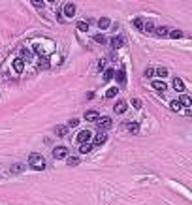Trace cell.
Here are the masks:
<instances>
[{
    "instance_id": "obj_38",
    "label": "cell",
    "mask_w": 192,
    "mask_h": 205,
    "mask_svg": "<svg viewBox=\"0 0 192 205\" xmlns=\"http://www.w3.org/2000/svg\"><path fill=\"white\" fill-rule=\"evenodd\" d=\"M190 100H192V98H190Z\"/></svg>"
},
{
    "instance_id": "obj_35",
    "label": "cell",
    "mask_w": 192,
    "mask_h": 205,
    "mask_svg": "<svg viewBox=\"0 0 192 205\" xmlns=\"http://www.w3.org/2000/svg\"><path fill=\"white\" fill-rule=\"evenodd\" d=\"M79 124V121H77V118H72V121H68V128H75Z\"/></svg>"
},
{
    "instance_id": "obj_37",
    "label": "cell",
    "mask_w": 192,
    "mask_h": 205,
    "mask_svg": "<svg viewBox=\"0 0 192 205\" xmlns=\"http://www.w3.org/2000/svg\"><path fill=\"white\" fill-rule=\"evenodd\" d=\"M34 6H36V8H43V2H42V0H34Z\"/></svg>"
},
{
    "instance_id": "obj_34",
    "label": "cell",
    "mask_w": 192,
    "mask_h": 205,
    "mask_svg": "<svg viewBox=\"0 0 192 205\" xmlns=\"http://www.w3.org/2000/svg\"><path fill=\"white\" fill-rule=\"evenodd\" d=\"M132 105L136 107V109H141V100H138V98H134V100H132Z\"/></svg>"
},
{
    "instance_id": "obj_1",
    "label": "cell",
    "mask_w": 192,
    "mask_h": 205,
    "mask_svg": "<svg viewBox=\"0 0 192 205\" xmlns=\"http://www.w3.org/2000/svg\"><path fill=\"white\" fill-rule=\"evenodd\" d=\"M28 166H30L32 169L42 171V169H45V158H43L42 154H38V153H34V154L28 156Z\"/></svg>"
},
{
    "instance_id": "obj_2",
    "label": "cell",
    "mask_w": 192,
    "mask_h": 205,
    "mask_svg": "<svg viewBox=\"0 0 192 205\" xmlns=\"http://www.w3.org/2000/svg\"><path fill=\"white\" fill-rule=\"evenodd\" d=\"M111 124H113V121L109 117H102V118H98L96 121V126H98V130L102 132V130H107V128H111Z\"/></svg>"
},
{
    "instance_id": "obj_10",
    "label": "cell",
    "mask_w": 192,
    "mask_h": 205,
    "mask_svg": "<svg viewBox=\"0 0 192 205\" xmlns=\"http://www.w3.org/2000/svg\"><path fill=\"white\" fill-rule=\"evenodd\" d=\"M98 118H100V115L96 111H87L85 113V121H89V122H96Z\"/></svg>"
},
{
    "instance_id": "obj_16",
    "label": "cell",
    "mask_w": 192,
    "mask_h": 205,
    "mask_svg": "<svg viewBox=\"0 0 192 205\" xmlns=\"http://www.w3.org/2000/svg\"><path fill=\"white\" fill-rule=\"evenodd\" d=\"M19 55H21V57H19L21 60H30V58H32V55H30V51H28V49H21Z\"/></svg>"
},
{
    "instance_id": "obj_4",
    "label": "cell",
    "mask_w": 192,
    "mask_h": 205,
    "mask_svg": "<svg viewBox=\"0 0 192 205\" xmlns=\"http://www.w3.org/2000/svg\"><path fill=\"white\" fill-rule=\"evenodd\" d=\"M53 156L56 158V160H62V158H68V149L66 147H55L53 149Z\"/></svg>"
},
{
    "instance_id": "obj_30",
    "label": "cell",
    "mask_w": 192,
    "mask_h": 205,
    "mask_svg": "<svg viewBox=\"0 0 192 205\" xmlns=\"http://www.w3.org/2000/svg\"><path fill=\"white\" fill-rule=\"evenodd\" d=\"M38 66H40V68H49V60H47V58H40Z\"/></svg>"
},
{
    "instance_id": "obj_19",
    "label": "cell",
    "mask_w": 192,
    "mask_h": 205,
    "mask_svg": "<svg viewBox=\"0 0 192 205\" xmlns=\"http://www.w3.org/2000/svg\"><path fill=\"white\" fill-rule=\"evenodd\" d=\"M90 150H92V145H90V143H85V145L79 147V153H81V154H87V153H90Z\"/></svg>"
},
{
    "instance_id": "obj_9",
    "label": "cell",
    "mask_w": 192,
    "mask_h": 205,
    "mask_svg": "<svg viewBox=\"0 0 192 205\" xmlns=\"http://www.w3.org/2000/svg\"><path fill=\"white\" fill-rule=\"evenodd\" d=\"M153 89H154V90H158V92H166L168 85H166L164 81H153Z\"/></svg>"
},
{
    "instance_id": "obj_11",
    "label": "cell",
    "mask_w": 192,
    "mask_h": 205,
    "mask_svg": "<svg viewBox=\"0 0 192 205\" xmlns=\"http://www.w3.org/2000/svg\"><path fill=\"white\" fill-rule=\"evenodd\" d=\"M126 128H128V132H132V134H138L139 132V124L136 122V121H128Z\"/></svg>"
},
{
    "instance_id": "obj_5",
    "label": "cell",
    "mask_w": 192,
    "mask_h": 205,
    "mask_svg": "<svg viewBox=\"0 0 192 205\" xmlns=\"http://www.w3.org/2000/svg\"><path fill=\"white\" fill-rule=\"evenodd\" d=\"M92 141H94V145H96V147H102V145L107 141V136H106L104 132H98V134H96V137L92 139Z\"/></svg>"
},
{
    "instance_id": "obj_18",
    "label": "cell",
    "mask_w": 192,
    "mask_h": 205,
    "mask_svg": "<svg viewBox=\"0 0 192 205\" xmlns=\"http://www.w3.org/2000/svg\"><path fill=\"white\" fill-rule=\"evenodd\" d=\"M156 34L158 36H169V28L168 27H158L156 28Z\"/></svg>"
},
{
    "instance_id": "obj_24",
    "label": "cell",
    "mask_w": 192,
    "mask_h": 205,
    "mask_svg": "<svg viewBox=\"0 0 192 205\" xmlns=\"http://www.w3.org/2000/svg\"><path fill=\"white\" fill-rule=\"evenodd\" d=\"M154 73L158 75V77H166V75H168V68H162V66H160V68L154 70Z\"/></svg>"
},
{
    "instance_id": "obj_21",
    "label": "cell",
    "mask_w": 192,
    "mask_h": 205,
    "mask_svg": "<svg viewBox=\"0 0 192 205\" xmlns=\"http://www.w3.org/2000/svg\"><path fill=\"white\" fill-rule=\"evenodd\" d=\"M66 162H68V166L72 168V166H77V164H79V158H77V156H68Z\"/></svg>"
},
{
    "instance_id": "obj_22",
    "label": "cell",
    "mask_w": 192,
    "mask_h": 205,
    "mask_svg": "<svg viewBox=\"0 0 192 205\" xmlns=\"http://www.w3.org/2000/svg\"><path fill=\"white\" fill-rule=\"evenodd\" d=\"M113 77H115V70H106L104 72V81H109Z\"/></svg>"
},
{
    "instance_id": "obj_12",
    "label": "cell",
    "mask_w": 192,
    "mask_h": 205,
    "mask_svg": "<svg viewBox=\"0 0 192 205\" xmlns=\"http://www.w3.org/2000/svg\"><path fill=\"white\" fill-rule=\"evenodd\" d=\"M173 89L179 90V92H183V90H185V83H183V79L175 77V79H173Z\"/></svg>"
},
{
    "instance_id": "obj_23",
    "label": "cell",
    "mask_w": 192,
    "mask_h": 205,
    "mask_svg": "<svg viewBox=\"0 0 192 205\" xmlns=\"http://www.w3.org/2000/svg\"><path fill=\"white\" fill-rule=\"evenodd\" d=\"M179 102H181V105H192V100H190V96H181L179 98Z\"/></svg>"
},
{
    "instance_id": "obj_8",
    "label": "cell",
    "mask_w": 192,
    "mask_h": 205,
    "mask_svg": "<svg viewBox=\"0 0 192 205\" xmlns=\"http://www.w3.org/2000/svg\"><path fill=\"white\" fill-rule=\"evenodd\" d=\"M74 13H75V6H74L72 2L64 4V15H66V17H74Z\"/></svg>"
},
{
    "instance_id": "obj_26",
    "label": "cell",
    "mask_w": 192,
    "mask_h": 205,
    "mask_svg": "<svg viewBox=\"0 0 192 205\" xmlns=\"http://www.w3.org/2000/svg\"><path fill=\"white\" fill-rule=\"evenodd\" d=\"M181 36H183V32H181V30H169V38H173V40H177V38H181Z\"/></svg>"
},
{
    "instance_id": "obj_36",
    "label": "cell",
    "mask_w": 192,
    "mask_h": 205,
    "mask_svg": "<svg viewBox=\"0 0 192 205\" xmlns=\"http://www.w3.org/2000/svg\"><path fill=\"white\" fill-rule=\"evenodd\" d=\"M106 68V60H100L98 62V70H104Z\"/></svg>"
},
{
    "instance_id": "obj_7",
    "label": "cell",
    "mask_w": 192,
    "mask_h": 205,
    "mask_svg": "<svg viewBox=\"0 0 192 205\" xmlns=\"http://www.w3.org/2000/svg\"><path fill=\"white\" fill-rule=\"evenodd\" d=\"M13 70L17 72V73H23V70H25V60H21L19 57L13 60Z\"/></svg>"
},
{
    "instance_id": "obj_20",
    "label": "cell",
    "mask_w": 192,
    "mask_h": 205,
    "mask_svg": "<svg viewBox=\"0 0 192 205\" xmlns=\"http://www.w3.org/2000/svg\"><path fill=\"white\" fill-rule=\"evenodd\" d=\"M77 30L87 32L89 30V21H79V23H77Z\"/></svg>"
},
{
    "instance_id": "obj_17",
    "label": "cell",
    "mask_w": 192,
    "mask_h": 205,
    "mask_svg": "<svg viewBox=\"0 0 192 205\" xmlns=\"http://www.w3.org/2000/svg\"><path fill=\"white\" fill-rule=\"evenodd\" d=\"M117 81H119L121 85H122L124 81H126V73H124V68H121V70L117 72Z\"/></svg>"
},
{
    "instance_id": "obj_29",
    "label": "cell",
    "mask_w": 192,
    "mask_h": 205,
    "mask_svg": "<svg viewBox=\"0 0 192 205\" xmlns=\"http://www.w3.org/2000/svg\"><path fill=\"white\" fill-rule=\"evenodd\" d=\"M143 30H145V32H153V30H156V27L149 21V23H145V28H143Z\"/></svg>"
},
{
    "instance_id": "obj_31",
    "label": "cell",
    "mask_w": 192,
    "mask_h": 205,
    "mask_svg": "<svg viewBox=\"0 0 192 205\" xmlns=\"http://www.w3.org/2000/svg\"><path fill=\"white\" fill-rule=\"evenodd\" d=\"M94 41H98V44H106V36L104 34H96L94 36Z\"/></svg>"
},
{
    "instance_id": "obj_13",
    "label": "cell",
    "mask_w": 192,
    "mask_h": 205,
    "mask_svg": "<svg viewBox=\"0 0 192 205\" xmlns=\"http://www.w3.org/2000/svg\"><path fill=\"white\" fill-rule=\"evenodd\" d=\"M121 45H122V38H121V36H113V38H111V47H113V49H119Z\"/></svg>"
},
{
    "instance_id": "obj_3",
    "label": "cell",
    "mask_w": 192,
    "mask_h": 205,
    "mask_svg": "<svg viewBox=\"0 0 192 205\" xmlns=\"http://www.w3.org/2000/svg\"><path fill=\"white\" fill-rule=\"evenodd\" d=\"M90 137H92V134H90L89 130H81V132H79V134L75 136V139H77V141L81 143V145L89 143V141H90Z\"/></svg>"
},
{
    "instance_id": "obj_6",
    "label": "cell",
    "mask_w": 192,
    "mask_h": 205,
    "mask_svg": "<svg viewBox=\"0 0 192 205\" xmlns=\"http://www.w3.org/2000/svg\"><path fill=\"white\" fill-rule=\"evenodd\" d=\"M113 111H115V113H124V111H126V102H124V100H119L115 105H113Z\"/></svg>"
},
{
    "instance_id": "obj_28",
    "label": "cell",
    "mask_w": 192,
    "mask_h": 205,
    "mask_svg": "<svg viewBox=\"0 0 192 205\" xmlns=\"http://www.w3.org/2000/svg\"><path fill=\"white\" fill-rule=\"evenodd\" d=\"M169 107H172L173 111H179V109H181V102H179V100H173L172 104H169Z\"/></svg>"
},
{
    "instance_id": "obj_25",
    "label": "cell",
    "mask_w": 192,
    "mask_h": 205,
    "mask_svg": "<svg viewBox=\"0 0 192 205\" xmlns=\"http://www.w3.org/2000/svg\"><path fill=\"white\" fill-rule=\"evenodd\" d=\"M98 27H100V28H107V27H109V19H107V17H102V19L98 21Z\"/></svg>"
},
{
    "instance_id": "obj_33",
    "label": "cell",
    "mask_w": 192,
    "mask_h": 205,
    "mask_svg": "<svg viewBox=\"0 0 192 205\" xmlns=\"http://www.w3.org/2000/svg\"><path fill=\"white\" fill-rule=\"evenodd\" d=\"M143 75H145V77H153V75H154V70H153V68H145Z\"/></svg>"
},
{
    "instance_id": "obj_14",
    "label": "cell",
    "mask_w": 192,
    "mask_h": 205,
    "mask_svg": "<svg viewBox=\"0 0 192 205\" xmlns=\"http://www.w3.org/2000/svg\"><path fill=\"white\" fill-rule=\"evenodd\" d=\"M134 27L138 28V30H143V28H145V21H143L141 17H136V19H134Z\"/></svg>"
},
{
    "instance_id": "obj_32",
    "label": "cell",
    "mask_w": 192,
    "mask_h": 205,
    "mask_svg": "<svg viewBox=\"0 0 192 205\" xmlns=\"http://www.w3.org/2000/svg\"><path fill=\"white\" fill-rule=\"evenodd\" d=\"M21 171H23V166H21V164L11 166V173H21Z\"/></svg>"
},
{
    "instance_id": "obj_27",
    "label": "cell",
    "mask_w": 192,
    "mask_h": 205,
    "mask_svg": "<svg viewBox=\"0 0 192 205\" xmlns=\"http://www.w3.org/2000/svg\"><path fill=\"white\" fill-rule=\"evenodd\" d=\"M117 92H119V90H117V87H111V89L106 92V96H107V98H115V96H117Z\"/></svg>"
},
{
    "instance_id": "obj_15",
    "label": "cell",
    "mask_w": 192,
    "mask_h": 205,
    "mask_svg": "<svg viewBox=\"0 0 192 205\" xmlns=\"http://www.w3.org/2000/svg\"><path fill=\"white\" fill-rule=\"evenodd\" d=\"M66 132H68V126H56V128H55V134L59 136V137H64Z\"/></svg>"
}]
</instances>
